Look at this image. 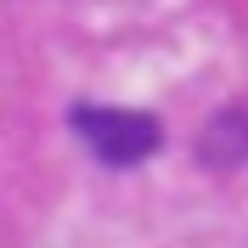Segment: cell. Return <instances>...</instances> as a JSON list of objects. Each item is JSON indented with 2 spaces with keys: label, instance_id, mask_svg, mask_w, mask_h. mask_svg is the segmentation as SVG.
I'll return each instance as SVG.
<instances>
[{
  "label": "cell",
  "instance_id": "obj_2",
  "mask_svg": "<svg viewBox=\"0 0 248 248\" xmlns=\"http://www.w3.org/2000/svg\"><path fill=\"white\" fill-rule=\"evenodd\" d=\"M203 170H248V108H220L198 136Z\"/></svg>",
  "mask_w": 248,
  "mask_h": 248
},
{
  "label": "cell",
  "instance_id": "obj_1",
  "mask_svg": "<svg viewBox=\"0 0 248 248\" xmlns=\"http://www.w3.org/2000/svg\"><path fill=\"white\" fill-rule=\"evenodd\" d=\"M68 124H74V136L85 141L102 164H113V170H130L141 158H153L158 141H164L158 119L141 113V108H96V102H79V108L68 113Z\"/></svg>",
  "mask_w": 248,
  "mask_h": 248
}]
</instances>
